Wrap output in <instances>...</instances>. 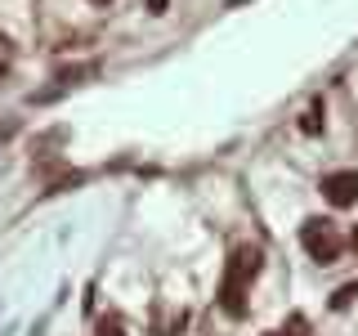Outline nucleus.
I'll use <instances>...</instances> for the list:
<instances>
[{"mask_svg":"<svg viewBox=\"0 0 358 336\" xmlns=\"http://www.w3.org/2000/svg\"><path fill=\"white\" fill-rule=\"evenodd\" d=\"M260 246H233L229 255V269H224V287H220V305L224 314H233V318H242L246 314V291H251L255 274H260Z\"/></svg>","mask_w":358,"mask_h":336,"instance_id":"1","label":"nucleus"},{"mask_svg":"<svg viewBox=\"0 0 358 336\" xmlns=\"http://www.w3.org/2000/svg\"><path fill=\"white\" fill-rule=\"evenodd\" d=\"M300 242H305V251L313 255V260H336V255L345 251V238H341V229H336L331 220H305V229H300Z\"/></svg>","mask_w":358,"mask_h":336,"instance_id":"2","label":"nucleus"},{"mask_svg":"<svg viewBox=\"0 0 358 336\" xmlns=\"http://www.w3.org/2000/svg\"><path fill=\"white\" fill-rule=\"evenodd\" d=\"M322 197H327L331 206H354V202H358V171L322 175Z\"/></svg>","mask_w":358,"mask_h":336,"instance_id":"3","label":"nucleus"},{"mask_svg":"<svg viewBox=\"0 0 358 336\" xmlns=\"http://www.w3.org/2000/svg\"><path fill=\"white\" fill-rule=\"evenodd\" d=\"M318 130H322V104H313L305 112V134H318Z\"/></svg>","mask_w":358,"mask_h":336,"instance_id":"4","label":"nucleus"},{"mask_svg":"<svg viewBox=\"0 0 358 336\" xmlns=\"http://www.w3.org/2000/svg\"><path fill=\"white\" fill-rule=\"evenodd\" d=\"M264 336H305V323H300V318H291L287 328H273V332H264Z\"/></svg>","mask_w":358,"mask_h":336,"instance_id":"5","label":"nucleus"},{"mask_svg":"<svg viewBox=\"0 0 358 336\" xmlns=\"http://www.w3.org/2000/svg\"><path fill=\"white\" fill-rule=\"evenodd\" d=\"M99 336H126V328H121L117 318H103V323H99Z\"/></svg>","mask_w":358,"mask_h":336,"instance_id":"6","label":"nucleus"},{"mask_svg":"<svg viewBox=\"0 0 358 336\" xmlns=\"http://www.w3.org/2000/svg\"><path fill=\"white\" fill-rule=\"evenodd\" d=\"M166 5H171V0H148V14H166Z\"/></svg>","mask_w":358,"mask_h":336,"instance_id":"7","label":"nucleus"},{"mask_svg":"<svg viewBox=\"0 0 358 336\" xmlns=\"http://www.w3.org/2000/svg\"><path fill=\"white\" fill-rule=\"evenodd\" d=\"M14 134V121H0V139H9Z\"/></svg>","mask_w":358,"mask_h":336,"instance_id":"8","label":"nucleus"},{"mask_svg":"<svg viewBox=\"0 0 358 336\" xmlns=\"http://www.w3.org/2000/svg\"><path fill=\"white\" fill-rule=\"evenodd\" d=\"M354 246H358V229H354Z\"/></svg>","mask_w":358,"mask_h":336,"instance_id":"9","label":"nucleus"},{"mask_svg":"<svg viewBox=\"0 0 358 336\" xmlns=\"http://www.w3.org/2000/svg\"><path fill=\"white\" fill-rule=\"evenodd\" d=\"M94 5H108V0H94Z\"/></svg>","mask_w":358,"mask_h":336,"instance_id":"10","label":"nucleus"},{"mask_svg":"<svg viewBox=\"0 0 358 336\" xmlns=\"http://www.w3.org/2000/svg\"><path fill=\"white\" fill-rule=\"evenodd\" d=\"M233 5H242V0H233Z\"/></svg>","mask_w":358,"mask_h":336,"instance_id":"11","label":"nucleus"}]
</instances>
